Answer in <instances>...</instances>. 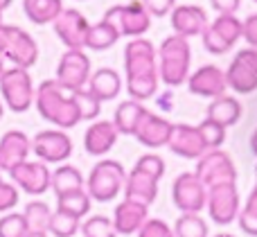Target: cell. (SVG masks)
Masks as SVG:
<instances>
[{
	"instance_id": "obj_18",
	"label": "cell",
	"mask_w": 257,
	"mask_h": 237,
	"mask_svg": "<svg viewBox=\"0 0 257 237\" xmlns=\"http://www.w3.org/2000/svg\"><path fill=\"white\" fill-rule=\"evenodd\" d=\"M32 152V138L25 131L12 129L0 138V172H9L12 167L27 161Z\"/></svg>"
},
{
	"instance_id": "obj_6",
	"label": "cell",
	"mask_w": 257,
	"mask_h": 237,
	"mask_svg": "<svg viewBox=\"0 0 257 237\" xmlns=\"http://www.w3.org/2000/svg\"><path fill=\"white\" fill-rule=\"evenodd\" d=\"M104 21L113 23L120 32V36H131V39H140L149 32L151 27V16L145 9L142 0L128 5H115L104 14Z\"/></svg>"
},
{
	"instance_id": "obj_5",
	"label": "cell",
	"mask_w": 257,
	"mask_h": 237,
	"mask_svg": "<svg viewBox=\"0 0 257 237\" xmlns=\"http://www.w3.org/2000/svg\"><path fill=\"white\" fill-rule=\"evenodd\" d=\"M0 95H3V104H7L9 111L14 113H25L34 104V81L32 75L23 68H7L0 77Z\"/></svg>"
},
{
	"instance_id": "obj_2",
	"label": "cell",
	"mask_w": 257,
	"mask_h": 237,
	"mask_svg": "<svg viewBox=\"0 0 257 237\" xmlns=\"http://www.w3.org/2000/svg\"><path fill=\"white\" fill-rule=\"evenodd\" d=\"M192 48L183 36H167L158 48V79L176 88L190 79Z\"/></svg>"
},
{
	"instance_id": "obj_27",
	"label": "cell",
	"mask_w": 257,
	"mask_h": 237,
	"mask_svg": "<svg viewBox=\"0 0 257 237\" xmlns=\"http://www.w3.org/2000/svg\"><path fill=\"white\" fill-rule=\"evenodd\" d=\"M63 9V0H23V12L34 25L54 23Z\"/></svg>"
},
{
	"instance_id": "obj_33",
	"label": "cell",
	"mask_w": 257,
	"mask_h": 237,
	"mask_svg": "<svg viewBox=\"0 0 257 237\" xmlns=\"http://www.w3.org/2000/svg\"><path fill=\"white\" fill-rule=\"evenodd\" d=\"M158 72H149V75H140V77H131L126 79V90L131 95V99L136 102H145L151 99L158 90Z\"/></svg>"
},
{
	"instance_id": "obj_16",
	"label": "cell",
	"mask_w": 257,
	"mask_h": 237,
	"mask_svg": "<svg viewBox=\"0 0 257 237\" xmlns=\"http://www.w3.org/2000/svg\"><path fill=\"white\" fill-rule=\"evenodd\" d=\"M172 131H174V125L169 120H165L163 115L158 113H151L147 108V113L142 115L140 125L136 129V138L140 145L149 149H158V147H167L169 145V138H172Z\"/></svg>"
},
{
	"instance_id": "obj_20",
	"label": "cell",
	"mask_w": 257,
	"mask_h": 237,
	"mask_svg": "<svg viewBox=\"0 0 257 237\" xmlns=\"http://www.w3.org/2000/svg\"><path fill=\"white\" fill-rule=\"evenodd\" d=\"M156 197H158V181L133 167L124 181V199L149 208L156 201Z\"/></svg>"
},
{
	"instance_id": "obj_15",
	"label": "cell",
	"mask_w": 257,
	"mask_h": 237,
	"mask_svg": "<svg viewBox=\"0 0 257 237\" xmlns=\"http://www.w3.org/2000/svg\"><path fill=\"white\" fill-rule=\"evenodd\" d=\"M187 90L192 95H196V97H210V99L221 97L228 90L226 70H221L219 66H201L187 79Z\"/></svg>"
},
{
	"instance_id": "obj_51",
	"label": "cell",
	"mask_w": 257,
	"mask_h": 237,
	"mask_svg": "<svg viewBox=\"0 0 257 237\" xmlns=\"http://www.w3.org/2000/svg\"><path fill=\"white\" fill-rule=\"evenodd\" d=\"M27 237H48V233H30Z\"/></svg>"
},
{
	"instance_id": "obj_28",
	"label": "cell",
	"mask_w": 257,
	"mask_h": 237,
	"mask_svg": "<svg viewBox=\"0 0 257 237\" xmlns=\"http://www.w3.org/2000/svg\"><path fill=\"white\" fill-rule=\"evenodd\" d=\"M50 188L54 190L57 197H61V194L75 192V190H84L86 181H84V174H81L75 165L63 163V165H59L57 170L52 172V183H50Z\"/></svg>"
},
{
	"instance_id": "obj_22",
	"label": "cell",
	"mask_w": 257,
	"mask_h": 237,
	"mask_svg": "<svg viewBox=\"0 0 257 237\" xmlns=\"http://www.w3.org/2000/svg\"><path fill=\"white\" fill-rule=\"evenodd\" d=\"M149 219V208L140 206V203L133 201H122L115 206V212H113V228H115L117 235H133L142 228V224Z\"/></svg>"
},
{
	"instance_id": "obj_43",
	"label": "cell",
	"mask_w": 257,
	"mask_h": 237,
	"mask_svg": "<svg viewBox=\"0 0 257 237\" xmlns=\"http://www.w3.org/2000/svg\"><path fill=\"white\" fill-rule=\"evenodd\" d=\"M201 39H203V48L208 50L210 54H226L228 50H230V45L226 43V41L221 39V36H217L212 32V27H205V32L201 34Z\"/></svg>"
},
{
	"instance_id": "obj_9",
	"label": "cell",
	"mask_w": 257,
	"mask_h": 237,
	"mask_svg": "<svg viewBox=\"0 0 257 237\" xmlns=\"http://www.w3.org/2000/svg\"><path fill=\"white\" fill-rule=\"evenodd\" d=\"M93 75L90 70V59L84 50H66L59 59L57 66V84L66 90H81L88 86V79Z\"/></svg>"
},
{
	"instance_id": "obj_7",
	"label": "cell",
	"mask_w": 257,
	"mask_h": 237,
	"mask_svg": "<svg viewBox=\"0 0 257 237\" xmlns=\"http://www.w3.org/2000/svg\"><path fill=\"white\" fill-rule=\"evenodd\" d=\"M196 179L205 185H221V183H237V167L232 163L230 154L221 152V149H210L199 158L194 170Z\"/></svg>"
},
{
	"instance_id": "obj_19",
	"label": "cell",
	"mask_w": 257,
	"mask_h": 237,
	"mask_svg": "<svg viewBox=\"0 0 257 237\" xmlns=\"http://www.w3.org/2000/svg\"><path fill=\"white\" fill-rule=\"evenodd\" d=\"M167 147L172 149L176 156L196 158V161L208 152V147H205L203 138H201V134H199V127H192V125H174L172 138H169Z\"/></svg>"
},
{
	"instance_id": "obj_53",
	"label": "cell",
	"mask_w": 257,
	"mask_h": 237,
	"mask_svg": "<svg viewBox=\"0 0 257 237\" xmlns=\"http://www.w3.org/2000/svg\"><path fill=\"white\" fill-rule=\"evenodd\" d=\"M3 113H5V104H3V99H0V117H3Z\"/></svg>"
},
{
	"instance_id": "obj_29",
	"label": "cell",
	"mask_w": 257,
	"mask_h": 237,
	"mask_svg": "<svg viewBox=\"0 0 257 237\" xmlns=\"http://www.w3.org/2000/svg\"><path fill=\"white\" fill-rule=\"evenodd\" d=\"M120 41V32L113 23L108 21H99V23H93L88 30V36H86V48L88 50H95V52H102V50H108Z\"/></svg>"
},
{
	"instance_id": "obj_23",
	"label": "cell",
	"mask_w": 257,
	"mask_h": 237,
	"mask_svg": "<svg viewBox=\"0 0 257 237\" xmlns=\"http://www.w3.org/2000/svg\"><path fill=\"white\" fill-rule=\"evenodd\" d=\"M88 93L95 95L99 102H111L122 90V77L113 68H97L88 79Z\"/></svg>"
},
{
	"instance_id": "obj_13",
	"label": "cell",
	"mask_w": 257,
	"mask_h": 237,
	"mask_svg": "<svg viewBox=\"0 0 257 237\" xmlns=\"http://www.w3.org/2000/svg\"><path fill=\"white\" fill-rule=\"evenodd\" d=\"M124 72L126 79L149 72H158V50L149 39H131L124 48Z\"/></svg>"
},
{
	"instance_id": "obj_56",
	"label": "cell",
	"mask_w": 257,
	"mask_h": 237,
	"mask_svg": "<svg viewBox=\"0 0 257 237\" xmlns=\"http://www.w3.org/2000/svg\"><path fill=\"white\" fill-rule=\"evenodd\" d=\"M255 174H257V167H255Z\"/></svg>"
},
{
	"instance_id": "obj_30",
	"label": "cell",
	"mask_w": 257,
	"mask_h": 237,
	"mask_svg": "<svg viewBox=\"0 0 257 237\" xmlns=\"http://www.w3.org/2000/svg\"><path fill=\"white\" fill-rule=\"evenodd\" d=\"M90 206H93V199L88 197L86 188L57 197V210L66 212V215L75 217V219H79V221L90 212Z\"/></svg>"
},
{
	"instance_id": "obj_10",
	"label": "cell",
	"mask_w": 257,
	"mask_h": 237,
	"mask_svg": "<svg viewBox=\"0 0 257 237\" xmlns=\"http://www.w3.org/2000/svg\"><path fill=\"white\" fill-rule=\"evenodd\" d=\"M205 208H208V215L214 224L219 226L232 224L241 210L237 183H221V185L208 188V203H205Z\"/></svg>"
},
{
	"instance_id": "obj_24",
	"label": "cell",
	"mask_w": 257,
	"mask_h": 237,
	"mask_svg": "<svg viewBox=\"0 0 257 237\" xmlns=\"http://www.w3.org/2000/svg\"><path fill=\"white\" fill-rule=\"evenodd\" d=\"M226 84L230 90L239 95H250L257 90V75L250 70V66L244 59L235 57L226 70Z\"/></svg>"
},
{
	"instance_id": "obj_39",
	"label": "cell",
	"mask_w": 257,
	"mask_h": 237,
	"mask_svg": "<svg viewBox=\"0 0 257 237\" xmlns=\"http://www.w3.org/2000/svg\"><path fill=\"white\" fill-rule=\"evenodd\" d=\"M77 99V106H79V113H81V120H95L102 111V102H99L95 95L88 93V88H81V90H72Z\"/></svg>"
},
{
	"instance_id": "obj_26",
	"label": "cell",
	"mask_w": 257,
	"mask_h": 237,
	"mask_svg": "<svg viewBox=\"0 0 257 237\" xmlns=\"http://www.w3.org/2000/svg\"><path fill=\"white\" fill-rule=\"evenodd\" d=\"M145 113H147V108L142 102H136V99H124V102H120V106L115 108V115H113V125H115L117 134L133 136Z\"/></svg>"
},
{
	"instance_id": "obj_37",
	"label": "cell",
	"mask_w": 257,
	"mask_h": 237,
	"mask_svg": "<svg viewBox=\"0 0 257 237\" xmlns=\"http://www.w3.org/2000/svg\"><path fill=\"white\" fill-rule=\"evenodd\" d=\"M30 228L25 224L23 212H5L0 217V237H27Z\"/></svg>"
},
{
	"instance_id": "obj_12",
	"label": "cell",
	"mask_w": 257,
	"mask_h": 237,
	"mask_svg": "<svg viewBox=\"0 0 257 237\" xmlns=\"http://www.w3.org/2000/svg\"><path fill=\"white\" fill-rule=\"evenodd\" d=\"M9 179L18 190L32 194V197H39V194H45L50 190L52 172L41 161H25L9 170Z\"/></svg>"
},
{
	"instance_id": "obj_52",
	"label": "cell",
	"mask_w": 257,
	"mask_h": 237,
	"mask_svg": "<svg viewBox=\"0 0 257 237\" xmlns=\"http://www.w3.org/2000/svg\"><path fill=\"white\" fill-rule=\"evenodd\" d=\"M0 5H3V7H5V9H7V7H9V5H12V0H0Z\"/></svg>"
},
{
	"instance_id": "obj_40",
	"label": "cell",
	"mask_w": 257,
	"mask_h": 237,
	"mask_svg": "<svg viewBox=\"0 0 257 237\" xmlns=\"http://www.w3.org/2000/svg\"><path fill=\"white\" fill-rule=\"evenodd\" d=\"M136 170L145 172V174L154 176L156 181H160L165 176V161L158 156V154H145V156L138 158Z\"/></svg>"
},
{
	"instance_id": "obj_48",
	"label": "cell",
	"mask_w": 257,
	"mask_h": 237,
	"mask_svg": "<svg viewBox=\"0 0 257 237\" xmlns=\"http://www.w3.org/2000/svg\"><path fill=\"white\" fill-rule=\"evenodd\" d=\"M241 212H244V215H250V217H257V185L250 190V194H248V199H246Z\"/></svg>"
},
{
	"instance_id": "obj_49",
	"label": "cell",
	"mask_w": 257,
	"mask_h": 237,
	"mask_svg": "<svg viewBox=\"0 0 257 237\" xmlns=\"http://www.w3.org/2000/svg\"><path fill=\"white\" fill-rule=\"evenodd\" d=\"M250 149H253V154L257 156V129L253 131V136H250Z\"/></svg>"
},
{
	"instance_id": "obj_17",
	"label": "cell",
	"mask_w": 257,
	"mask_h": 237,
	"mask_svg": "<svg viewBox=\"0 0 257 237\" xmlns=\"http://www.w3.org/2000/svg\"><path fill=\"white\" fill-rule=\"evenodd\" d=\"M172 30L176 36L190 41V36H201L210 25L208 14L199 5H178L172 12Z\"/></svg>"
},
{
	"instance_id": "obj_35",
	"label": "cell",
	"mask_w": 257,
	"mask_h": 237,
	"mask_svg": "<svg viewBox=\"0 0 257 237\" xmlns=\"http://www.w3.org/2000/svg\"><path fill=\"white\" fill-rule=\"evenodd\" d=\"M79 228H81L79 219H75V217L66 215V212H61V210H54L52 219H50L48 233H52L54 237H75L79 233Z\"/></svg>"
},
{
	"instance_id": "obj_50",
	"label": "cell",
	"mask_w": 257,
	"mask_h": 237,
	"mask_svg": "<svg viewBox=\"0 0 257 237\" xmlns=\"http://www.w3.org/2000/svg\"><path fill=\"white\" fill-rule=\"evenodd\" d=\"M7 70V68H5V61H3V57H0V77H3V72Z\"/></svg>"
},
{
	"instance_id": "obj_11",
	"label": "cell",
	"mask_w": 257,
	"mask_h": 237,
	"mask_svg": "<svg viewBox=\"0 0 257 237\" xmlns=\"http://www.w3.org/2000/svg\"><path fill=\"white\" fill-rule=\"evenodd\" d=\"M32 152L41 163H63L72 156V140L61 129H45L32 138Z\"/></svg>"
},
{
	"instance_id": "obj_55",
	"label": "cell",
	"mask_w": 257,
	"mask_h": 237,
	"mask_svg": "<svg viewBox=\"0 0 257 237\" xmlns=\"http://www.w3.org/2000/svg\"><path fill=\"white\" fill-rule=\"evenodd\" d=\"M3 12H5V7L0 5V23H3Z\"/></svg>"
},
{
	"instance_id": "obj_38",
	"label": "cell",
	"mask_w": 257,
	"mask_h": 237,
	"mask_svg": "<svg viewBox=\"0 0 257 237\" xmlns=\"http://www.w3.org/2000/svg\"><path fill=\"white\" fill-rule=\"evenodd\" d=\"M199 134H201V138H203L208 152L210 149H219L223 143H226V127L217 125V122L208 120V117L199 125Z\"/></svg>"
},
{
	"instance_id": "obj_25",
	"label": "cell",
	"mask_w": 257,
	"mask_h": 237,
	"mask_svg": "<svg viewBox=\"0 0 257 237\" xmlns=\"http://www.w3.org/2000/svg\"><path fill=\"white\" fill-rule=\"evenodd\" d=\"M205 117L212 122H217V125L221 127H232L239 122L241 117V104L237 97H232V95H221V97L212 99L208 106V111H205Z\"/></svg>"
},
{
	"instance_id": "obj_1",
	"label": "cell",
	"mask_w": 257,
	"mask_h": 237,
	"mask_svg": "<svg viewBox=\"0 0 257 237\" xmlns=\"http://www.w3.org/2000/svg\"><path fill=\"white\" fill-rule=\"evenodd\" d=\"M34 104L41 117L48 120L50 125L59 127L61 131L72 129L81 122V113L79 106H77L75 95L70 90H66L63 86H59L57 79H45L36 88Z\"/></svg>"
},
{
	"instance_id": "obj_34",
	"label": "cell",
	"mask_w": 257,
	"mask_h": 237,
	"mask_svg": "<svg viewBox=\"0 0 257 237\" xmlns=\"http://www.w3.org/2000/svg\"><path fill=\"white\" fill-rule=\"evenodd\" d=\"M174 237H208V224L201 215H181L174 224Z\"/></svg>"
},
{
	"instance_id": "obj_3",
	"label": "cell",
	"mask_w": 257,
	"mask_h": 237,
	"mask_svg": "<svg viewBox=\"0 0 257 237\" xmlns=\"http://www.w3.org/2000/svg\"><path fill=\"white\" fill-rule=\"evenodd\" d=\"M0 57L9 59L14 68L30 70L39 61V43L23 27L0 23Z\"/></svg>"
},
{
	"instance_id": "obj_42",
	"label": "cell",
	"mask_w": 257,
	"mask_h": 237,
	"mask_svg": "<svg viewBox=\"0 0 257 237\" xmlns=\"http://www.w3.org/2000/svg\"><path fill=\"white\" fill-rule=\"evenodd\" d=\"M18 203V188L9 181H3L0 176V212H12V208Z\"/></svg>"
},
{
	"instance_id": "obj_47",
	"label": "cell",
	"mask_w": 257,
	"mask_h": 237,
	"mask_svg": "<svg viewBox=\"0 0 257 237\" xmlns=\"http://www.w3.org/2000/svg\"><path fill=\"white\" fill-rule=\"evenodd\" d=\"M237 57L244 59V61L250 66V70H253L255 75H257V50H255V48H244V50H239V52H237Z\"/></svg>"
},
{
	"instance_id": "obj_45",
	"label": "cell",
	"mask_w": 257,
	"mask_h": 237,
	"mask_svg": "<svg viewBox=\"0 0 257 237\" xmlns=\"http://www.w3.org/2000/svg\"><path fill=\"white\" fill-rule=\"evenodd\" d=\"M244 39L248 43V48L257 50V14H250L244 21Z\"/></svg>"
},
{
	"instance_id": "obj_32",
	"label": "cell",
	"mask_w": 257,
	"mask_h": 237,
	"mask_svg": "<svg viewBox=\"0 0 257 237\" xmlns=\"http://www.w3.org/2000/svg\"><path fill=\"white\" fill-rule=\"evenodd\" d=\"M210 27H212L214 34L221 36L230 48L239 39H244V21H239L235 14H230V16H217L212 23H210Z\"/></svg>"
},
{
	"instance_id": "obj_44",
	"label": "cell",
	"mask_w": 257,
	"mask_h": 237,
	"mask_svg": "<svg viewBox=\"0 0 257 237\" xmlns=\"http://www.w3.org/2000/svg\"><path fill=\"white\" fill-rule=\"evenodd\" d=\"M142 5L149 12V16H167L169 12H174L176 0H142Z\"/></svg>"
},
{
	"instance_id": "obj_46",
	"label": "cell",
	"mask_w": 257,
	"mask_h": 237,
	"mask_svg": "<svg viewBox=\"0 0 257 237\" xmlns=\"http://www.w3.org/2000/svg\"><path fill=\"white\" fill-rule=\"evenodd\" d=\"M210 5L219 12V16H230L241 7V0H210Z\"/></svg>"
},
{
	"instance_id": "obj_4",
	"label": "cell",
	"mask_w": 257,
	"mask_h": 237,
	"mask_svg": "<svg viewBox=\"0 0 257 237\" xmlns=\"http://www.w3.org/2000/svg\"><path fill=\"white\" fill-rule=\"evenodd\" d=\"M124 181H126V172L122 167V163L104 158L90 170L88 181H86V192H88V197L93 201L108 203L124 190Z\"/></svg>"
},
{
	"instance_id": "obj_8",
	"label": "cell",
	"mask_w": 257,
	"mask_h": 237,
	"mask_svg": "<svg viewBox=\"0 0 257 237\" xmlns=\"http://www.w3.org/2000/svg\"><path fill=\"white\" fill-rule=\"evenodd\" d=\"M172 199L174 206L183 215H199L208 203V188L196 179L194 172H183L174 179L172 185Z\"/></svg>"
},
{
	"instance_id": "obj_31",
	"label": "cell",
	"mask_w": 257,
	"mask_h": 237,
	"mask_svg": "<svg viewBox=\"0 0 257 237\" xmlns=\"http://www.w3.org/2000/svg\"><path fill=\"white\" fill-rule=\"evenodd\" d=\"M23 217H25V224L30 228V233H48L50 228V219H52V210L45 201H30L23 210Z\"/></svg>"
},
{
	"instance_id": "obj_21",
	"label": "cell",
	"mask_w": 257,
	"mask_h": 237,
	"mask_svg": "<svg viewBox=\"0 0 257 237\" xmlns=\"http://www.w3.org/2000/svg\"><path fill=\"white\" fill-rule=\"evenodd\" d=\"M117 129L113 122L108 120H97L86 129L84 134V149L90 156H104L108 154L117 143Z\"/></svg>"
},
{
	"instance_id": "obj_54",
	"label": "cell",
	"mask_w": 257,
	"mask_h": 237,
	"mask_svg": "<svg viewBox=\"0 0 257 237\" xmlns=\"http://www.w3.org/2000/svg\"><path fill=\"white\" fill-rule=\"evenodd\" d=\"M214 237H235V235H230V233H221V235H214Z\"/></svg>"
},
{
	"instance_id": "obj_57",
	"label": "cell",
	"mask_w": 257,
	"mask_h": 237,
	"mask_svg": "<svg viewBox=\"0 0 257 237\" xmlns=\"http://www.w3.org/2000/svg\"><path fill=\"white\" fill-rule=\"evenodd\" d=\"M255 3H257V0H255Z\"/></svg>"
},
{
	"instance_id": "obj_41",
	"label": "cell",
	"mask_w": 257,
	"mask_h": 237,
	"mask_svg": "<svg viewBox=\"0 0 257 237\" xmlns=\"http://www.w3.org/2000/svg\"><path fill=\"white\" fill-rule=\"evenodd\" d=\"M138 237H174V228H169L163 219H147L138 230Z\"/></svg>"
},
{
	"instance_id": "obj_14",
	"label": "cell",
	"mask_w": 257,
	"mask_h": 237,
	"mask_svg": "<svg viewBox=\"0 0 257 237\" xmlns=\"http://www.w3.org/2000/svg\"><path fill=\"white\" fill-rule=\"evenodd\" d=\"M52 25H54V32H57L59 41H61L68 50H84L86 48V36H88L90 23L79 9H63L61 16H59Z\"/></svg>"
},
{
	"instance_id": "obj_36",
	"label": "cell",
	"mask_w": 257,
	"mask_h": 237,
	"mask_svg": "<svg viewBox=\"0 0 257 237\" xmlns=\"http://www.w3.org/2000/svg\"><path fill=\"white\" fill-rule=\"evenodd\" d=\"M81 235L84 237H117L113 221L106 215H93L81 224Z\"/></svg>"
}]
</instances>
